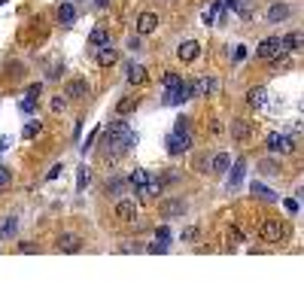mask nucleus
Returning a JSON list of instances; mask_svg holds the SVG:
<instances>
[{
  "instance_id": "obj_1",
  "label": "nucleus",
  "mask_w": 304,
  "mask_h": 304,
  "mask_svg": "<svg viewBox=\"0 0 304 304\" xmlns=\"http://www.w3.org/2000/svg\"><path fill=\"white\" fill-rule=\"evenodd\" d=\"M140 143V134L128 128V122H113V128L107 131V146L110 152H128Z\"/></svg>"
},
{
  "instance_id": "obj_2",
  "label": "nucleus",
  "mask_w": 304,
  "mask_h": 304,
  "mask_svg": "<svg viewBox=\"0 0 304 304\" xmlns=\"http://www.w3.org/2000/svg\"><path fill=\"white\" fill-rule=\"evenodd\" d=\"M259 238H262V244H280L286 238V222L283 219H265L262 228H259Z\"/></svg>"
},
{
  "instance_id": "obj_3",
  "label": "nucleus",
  "mask_w": 304,
  "mask_h": 304,
  "mask_svg": "<svg viewBox=\"0 0 304 304\" xmlns=\"http://www.w3.org/2000/svg\"><path fill=\"white\" fill-rule=\"evenodd\" d=\"M265 146H268V152H274V155H289V152L295 149V140H292L289 134H280V131H274V134H268Z\"/></svg>"
},
{
  "instance_id": "obj_4",
  "label": "nucleus",
  "mask_w": 304,
  "mask_h": 304,
  "mask_svg": "<svg viewBox=\"0 0 304 304\" xmlns=\"http://www.w3.org/2000/svg\"><path fill=\"white\" fill-rule=\"evenodd\" d=\"M280 52H283V49H280V37H265V40L259 43V49H256V55H259L262 61H274Z\"/></svg>"
},
{
  "instance_id": "obj_5",
  "label": "nucleus",
  "mask_w": 304,
  "mask_h": 304,
  "mask_svg": "<svg viewBox=\"0 0 304 304\" xmlns=\"http://www.w3.org/2000/svg\"><path fill=\"white\" fill-rule=\"evenodd\" d=\"M164 146H167L171 155H183V152L192 146V137H189V134H171V137L164 140Z\"/></svg>"
},
{
  "instance_id": "obj_6",
  "label": "nucleus",
  "mask_w": 304,
  "mask_h": 304,
  "mask_svg": "<svg viewBox=\"0 0 304 304\" xmlns=\"http://www.w3.org/2000/svg\"><path fill=\"white\" fill-rule=\"evenodd\" d=\"M198 55H201V46H198L195 40H186V43H180V46H177V58H180V61H186V64H192Z\"/></svg>"
},
{
  "instance_id": "obj_7",
  "label": "nucleus",
  "mask_w": 304,
  "mask_h": 304,
  "mask_svg": "<svg viewBox=\"0 0 304 304\" xmlns=\"http://www.w3.org/2000/svg\"><path fill=\"white\" fill-rule=\"evenodd\" d=\"M85 94H88V82H85V79H70L67 88H64V97H67V100H82Z\"/></svg>"
},
{
  "instance_id": "obj_8",
  "label": "nucleus",
  "mask_w": 304,
  "mask_h": 304,
  "mask_svg": "<svg viewBox=\"0 0 304 304\" xmlns=\"http://www.w3.org/2000/svg\"><path fill=\"white\" fill-rule=\"evenodd\" d=\"M119 55H122V52H119L113 43H107V46L97 49V64H100V67H113V64L119 61Z\"/></svg>"
},
{
  "instance_id": "obj_9",
  "label": "nucleus",
  "mask_w": 304,
  "mask_h": 304,
  "mask_svg": "<svg viewBox=\"0 0 304 304\" xmlns=\"http://www.w3.org/2000/svg\"><path fill=\"white\" fill-rule=\"evenodd\" d=\"M167 107H180V104H186L189 97H186V82L183 85H177V88H164V97H161Z\"/></svg>"
},
{
  "instance_id": "obj_10",
  "label": "nucleus",
  "mask_w": 304,
  "mask_h": 304,
  "mask_svg": "<svg viewBox=\"0 0 304 304\" xmlns=\"http://www.w3.org/2000/svg\"><path fill=\"white\" fill-rule=\"evenodd\" d=\"M247 104H250L253 110H262V107H268V88H265V85H256V88H250V94H247Z\"/></svg>"
},
{
  "instance_id": "obj_11",
  "label": "nucleus",
  "mask_w": 304,
  "mask_h": 304,
  "mask_svg": "<svg viewBox=\"0 0 304 304\" xmlns=\"http://www.w3.org/2000/svg\"><path fill=\"white\" fill-rule=\"evenodd\" d=\"M116 216L122 222H137V204L134 201H116Z\"/></svg>"
},
{
  "instance_id": "obj_12",
  "label": "nucleus",
  "mask_w": 304,
  "mask_h": 304,
  "mask_svg": "<svg viewBox=\"0 0 304 304\" xmlns=\"http://www.w3.org/2000/svg\"><path fill=\"white\" fill-rule=\"evenodd\" d=\"M158 27V15L155 12H140V18H137V33L143 37V33H152Z\"/></svg>"
},
{
  "instance_id": "obj_13",
  "label": "nucleus",
  "mask_w": 304,
  "mask_h": 304,
  "mask_svg": "<svg viewBox=\"0 0 304 304\" xmlns=\"http://www.w3.org/2000/svg\"><path fill=\"white\" fill-rule=\"evenodd\" d=\"M128 82H131V85H146V82H149V70H146L143 64H131V67H128Z\"/></svg>"
},
{
  "instance_id": "obj_14",
  "label": "nucleus",
  "mask_w": 304,
  "mask_h": 304,
  "mask_svg": "<svg viewBox=\"0 0 304 304\" xmlns=\"http://www.w3.org/2000/svg\"><path fill=\"white\" fill-rule=\"evenodd\" d=\"M76 21V6H73V0H67V3H61L58 6V24H73Z\"/></svg>"
},
{
  "instance_id": "obj_15",
  "label": "nucleus",
  "mask_w": 304,
  "mask_h": 304,
  "mask_svg": "<svg viewBox=\"0 0 304 304\" xmlns=\"http://www.w3.org/2000/svg\"><path fill=\"white\" fill-rule=\"evenodd\" d=\"M289 15H292V6H289V3H274V6L268 9V21H274V24H277V21H286Z\"/></svg>"
},
{
  "instance_id": "obj_16",
  "label": "nucleus",
  "mask_w": 304,
  "mask_h": 304,
  "mask_svg": "<svg viewBox=\"0 0 304 304\" xmlns=\"http://www.w3.org/2000/svg\"><path fill=\"white\" fill-rule=\"evenodd\" d=\"M79 250H82V244H79L76 234H61L58 238V253H79Z\"/></svg>"
},
{
  "instance_id": "obj_17",
  "label": "nucleus",
  "mask_w": 304,
  "mask_h": 304,
  "mask_svg": "<svg viewBox=\"0 0 304 304\" xmlns=\"http://www.w3.org/2000/svg\"><path fill=\"white\" fill-rule=\"evenodd\" d=\"M253 131H256V125H253V122H247V119H238V122L231 125V134H234L238 140H247V137H253Z\"/></svg>"
},
{
  "instance_id": "obj_18",
  "label": "nucleus",
  "mask_w": 304,
  "mask_h": 304,
  "mask_svg": "<svg viewBox=\"0 0 304 304\" xmlns=\"http://www.w3.org/2000/svg\"><path fill=\"white\" fill-rule=\"evenodd\" d=\"M228 167H231V155H228V152H216V155L210 158V171H213V174H225Z\"/></svg>"
},
{
  "instance_id": "obj_19",
  "label": "nucleus",
  "mask_w": 304,
  "mask_h": 304,
  "mask_svg": "<svg viewBox=\"0 0 304 304\" xmlns=\"http://www.w3.org/2000/svg\"><path fill=\"white\" fill-rule=\"evenodd\" d=\"M137 195L140 198H155V195H161V180H146L143 186H137Z\"/></svg>"
},
{
  "instance_id": "obj_20",
  "label": "nucleus",
  "mask_w": 304,
  "mask_h": 304,
  "mask_svg": "<svg viewBox=\"0 0 304 304\" xmlns=\"http://www.w3.org/2000/svg\"><path fill=\"white\" fill-rule=\"evenodd\" d=\"M137 107H140V97H137V94H128V97H122V100L116 104V113H119V116H128V113H134Z\"/></svg>"
},
{
  "instance_id": "obj_21",
  "label": "nucleus",
  "mask_w": 304,
  "mask_h": 304,
  "mask_svg": "<svg viewBox=\"0 0 304 304\" xmlns=\"http://www.w3.org/2000/svg\"><path fill=\"white\" fill-rule=\"evenodd\" d=\"M107 43H110L107 27H94V30L88 33V46H91V49H100V46H107Z\"/></svg>"
},
{
  "instance_id": "obj_22",
  "label": "nucleus",
  "mask_w": 304,
  "mask_h": 304,
  "mask_svg": "<svg viewBox=\"0 0 304 304\" xmlns=\"http://www.w3.org/2000/svg\"><path fill=\"white\" fill-rule=\"evenodd\" d=\"M280 49H283V52H298V49H301V37H298V33L280 37Z\"/></svg>"
},
{
  "instance_id": "obj_23",
  "label": "nucleus",
  "mask_w": 304,
  "mask_h": 304,
  "mask_svg": "<svg viewBox=\"0 0 304 304\" xmlns=\"http://www.w3.org/2000/svg\"><path fill=\"white\" fill-rule=\"evenodd\" d=\"M253 195H256V198H262V201H268V204H271V201H277V195H274L268 186H262V183H253Z\"/></svg>"
},
{
  "instance_id": "obj_24",
  "label": "nucleus",
  "mask_w": 304,
  "mask_h": 304,
  "mask_svg": "<svg viewBox=\"0 0 304 304\" xmlns=\"http://www.w3.org/2000/svg\"><path fill=\"white\" fill-rule=\"evenodd\" d=\"M161 85H164V88H177V85H183V79H180V73H174V70H164V76H161Z\"/></svg>"
},
{
  "instance_id": "obj_25",
  "label": "nucleus",
  "mask_w": 304,
  "mask_h": 304,
  "mask_svg": "<svg viewBox=\"0 0 304 304\" xmlns=\"http://www.w3.org/2000/svg\"><path fill=\"white\" fill-rule=\"evenodd\" d=\"M146 180H149V171H143V167H137V171H131V177H128V183H131L134 189H137V186H143Z\"/></svg>"
},
{
  "instance_id": "obj_26",
  "label": "nucleus",
  "mask_w": 304,
  "mask_h": 304,
  "mask_svg": "<svg viewBox=\"0 0 304 304\" xmlns=\"http://www.w3.org/2000/svg\"><path fill=\"white\" fill-rule=\"evenodd\" d=\"M122 186H125V183H122L119 177H110V180H107V195H110V198H119V195H122Z\"/></svg>"
},
{
  "instance_id": "obj_27",
  "label": "nucleus",
  "mask_w": 304,
  "mask_h": 304,
  "mask_svg": "<svg viewBox=\"0 0 304 304\" xmlns=\"http://www.w3.org/2000/svg\"><path fill=\"white\" fill-rule=\"evenodd\" d=\"M40 131H43V122H27V125H24V131H21V137H24V140H33Z\"/></svg>"
},
{
  "instance_id": "obj_28",
  "label": "nucleus",
  "mask_w": 304,
  "mask_h": 304,
  "mask_svg": "<svg viewBox=\"0 0 304 304\" xmlns=\"http://www.w3.org/2000/svg\"><path fill=\"white\" fill-rule=\"evenodd\" d=\"M15 231H18V219H15V216H9V219L3 222V228H0V238H12Z\"/></svg>"
},
{
  "instance_id": "obj_29",
  "label": "nucleus",
  "mask_w": 304,
  "mask_h": 304,
  "mask_svg": "<svg viewBox=\"0 0 304 304\" xmlns=\"http://www.w3.org/2000/svg\"><path fill=\"white\" fill-rule=\"evenodd\" d=\"M49 110H52V113H64V110H67V97H64V94H55V97L49 100Z\"/></svg>"
},
{
  "instance_id": "obj_30",
  "label": "nucleus",
  "mask_w": 304,
  "mask_h": 304,
  "mask_svg": "<svg viewBox=\"0 0 304 304\" xmlns=\"http://www.w3.org/2000/svg\"><path fill=\"white\" fill-rule=\"evenodd\" d=\"M231 171V177H228V186H238L241 180H244V161H238V167H228Z\"/></svg>"
},
{
  "instance_id": "obj_31",
  "label": "nucleus",
  "mask_w": 304,
  "mask_h": 304,
  "mask_svg": "<svg viewBox=\"0 0 304 304\" xmlns=\"http://www.w3.org/2000/svg\"><path fill=\"white\" fill-rule=\"evenodd\" d=\"M174 134H189V119H186V116H177V119H174Z\"/></svg>"
},
{
  "instance_id": "obj_32",
  "label": "nucleus",
  "mask_w": 304,
  "mask_h": 304,
  "mask_svg": "<svg viewBox=\"0 0 304 304\" xmlns=\"http://www.w3.org/2000/svg\"><path fill=\"white\" fill-rule=\"evenodd\" d=\"M76 189H79V192L88 189V167H79V174H76Z\"/></svg>"
},
{
  "instance_id": "obj_33",
  "label": "nucleus",
  "mask_w": 304,
  "mask_h": 304,
  "mask_svg": "<svg viewBox=\"0 0 304 304\" xmlns=\"http://www.w3.org/2000/svg\"><path fill=\"white\" fill-rule=\"evenodd\" d=\"M216 12H219V3H213V6H207V9H204V24H213V18H216Z\"/></svg>"
},
{
  "instance_id": "obj_34",
  "label": "nucleus",
  "mask_w": 304,
  "mask_h": 304,
  "mask_svg": "<svg viewBox=\"0 0 304 304\" xmlns=\"http://www.w3.org/2000/svg\"><path fill=\"white\" fill-rule=\"evenodd\" d=\"M155 238L164 241V244H171V228H167V225H158V228H155Z\"/></svg>"
},
{
  "instance_id": "obj_35",
  "label": "nucleus",
  "mask_w": 304,
  "mask_h": 304,
  "mask_svg": "<svg viewBox=\"0 0 304 304\" xmlns=\"http://www.w3.org/2000/svg\"><path fill=\"white\" fill-rule=\"evenodd\" d=\"M225 241H228V244H244V231H241V228H231Z\"/></svg>"
},
{
  "instance_id": "obj_36",
  "label": "nucleus",
  "mask_w": 304,
  "mask_h": 304,
  "mask_svg": "<svg viewBox=\"0 0 304 304\" xmlns=\"http://www.w3.org/2000/svg\"><path fill=\"white\" fill-rule=\"evenodd\" d=\"M149 253H152V256H161V253H167V244H164V241H158V244H152V247H149Z\"/></svg>"
},
{
  "instance_id": "obj_37",
  "label": "nucleus",
  "mask_w": 304,
  "mask_h": 304,
  "mask_svg": "<svg viewBox=\"0 0 304 304\" xmlns=\"http://www.w3.org/2000/svg\"><path fill=\"white\" fill-rule=\"evenodd\" d=\"M9 180H12V177H9V171H6V167L0 164V192H3L6 186H9Z\"/></svg>"
},
{
  "instance_id": "obj_38",
  "label": "nucleus",
  "mask_w": 304,
  "mask_h": 304,
  "mask_svg": "<svg viewBox=\"0 0 304 304\" xmlns=\"http://www.w3.org/2000/svg\"><path fill=\"white\" fill-rule=\"evenodd\" d=\"M183 241H186V244L198 241V228H186V231H183Z\"/></svg>"
},
{
  "instance_id": "obj_39",
  "label": "nucleus",
  "mask_w": 304,
  "mask_h": 304,
  "mask_svg": "<svg viewBox=\"0 0 304 304\" xmlns=\"http://www.w3.org/2000/svg\"><path fill=\"white\" fill-rule=\"evenodd\" d=\"M231 58H234V61H244V58H247V49H244V46H234Z\"/></svg>"
},
{
  "instance_id": "obj_40",
  "label": "nucleus",
  "mask_w": 304,
  "mask_h": 304,
  "mask_svg": "<svg viewBox=\"0 0 304 304\" xmlns=\"http://www.w3.org/2000/svg\"><path fill=\"white\" fill-rule=\"evenodd\" d=\"M40 91H43V82H33V85L27 88V97H33V100H37V94H40Z\"/></svg>"
},
{
  "instance_id": "obj_41",
  "label": "nucleus",
  "mask_w": 304,
  "mask_h": 304,
  "mask_svg": "<svg viewBox=\"0 0 304 304\" xmlns=\"http://www.w3.org/2000/svg\"><path fill=\"white\" fill-rule=\"evenodd\" d=\"M33 107H37V100H33V97H24V100H21V110H24V113H30Z\"/></svg>"
},
{
  "instance_id": "obj_42",
  "label": "nucleus",
  "mask_w": 304,
  "mask_h": 304,
  "mask_svg": "<svg viewBox=\"0 0 304 304\" xmlns=\"http://www.w3.org/2000/svg\"><path fill=\"white\" fill-rule=\"evenodd\" d=\"M283 204H286V210H289V213H298V201H295V198H286Z\"/></svg>"
},
{
  "instance_id": "obj_43",
  "label": "nucleus",
  "mask_w": 304,
  "mask_h": 304,
  "mask_svg": "<svg viewBox=\"0 0 304 304\" xmlns=\"http://www.w3.org/2000/svg\"><path fill=\"white\" fill-rule=\"evenodd\" d=\"M94 137H97V128H91V134L85 137V146H82V149H91V143H94Z\"/></svg>"
},
{
  "instance_id": "obj_44",
  "label": "nucleus",
  "mask_w": 304,
  "mask_h": 304,
  "mask_svg": "<svg viewBox=\"0 0 304 304\" xmlns=\"http://www.w3.org/2000/svg\"><path fill=\"white\" fill-rule=\"evenodd\" d=\"M94 6H97V9H107V6H110V0H94Z\"/></svg>"
}]
</instances>
